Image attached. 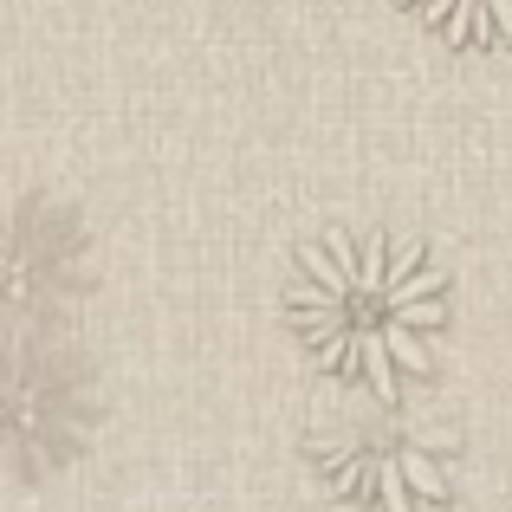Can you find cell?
I'll return each instance as SVG.
<instances>
[{"label": "cell", "mask_w": 512, "mask_h": 512, "mask_svg": "<svg viewBox=\"0 0 512 512\" xmlns=\"http://www.w3.org/2000/svg\"><path fill=\"white\" fill-rule=\"evenodd\" d=\"M299 350L370 402H402L415 376L435 370L441 331L454 318L448 266L409 234L338 227L299 253L286 286Z\"/></svg>", "instance_id": "6da1fadb"}, {"label": "cell", "mask_w": 512, "mask_h": 512, "mask_svg": "<svg viewBox=\"0 0 512 512\" xmlns=\"http://www.w3.org/2000/svg\"><path fill=\"white\" fill-rule=\"evenodd\" d=\"M305 448L338 500L370 512H441L461 493V435L409 402L331 409Z\"/></svg>", "instance_id": "7a4b0ae2"}, {"label": "cell", "mask_w": 512, "mask_h": 512, "mask_svg": "<svg viewBox=\"0 0 512 512\" xmlns=\"http://www.w3.org/2000/svg\"><path fill=\"white\" fill-rule=\"evenodd\" d=\"M98 428V383L46 331H0V487L52 480Z\"/></svg>", "instance_id": "3957f363"}, {"label": "cell", "mask_w": 512, "mask_h": 512, "mask_svg": "<svg viewBox=\"0 0 512 512\" xmlns=\"http://www.w3.org/2000/svg\"><path fill=\"white\" fill-rule=\"evenodd\" d=\"M98 279L91 234L39 188H0V331H46Z\"/></svg>", "instance_id": "277c9868"}, {"label": "cell", "mask_w": 512, "mask_h": 512, "mask_svg": "<svg viewBox=\"0 0 512 512\" xmlns=\"http://www.w3.org/2000/svg\"><path fill=\"white\" fill-rule=\"evenodd\" d=\"M428 20L448 46L467 52H512V0H402Z\"/></svg>", "instance_id": "5b68a950"}]
</instances>
